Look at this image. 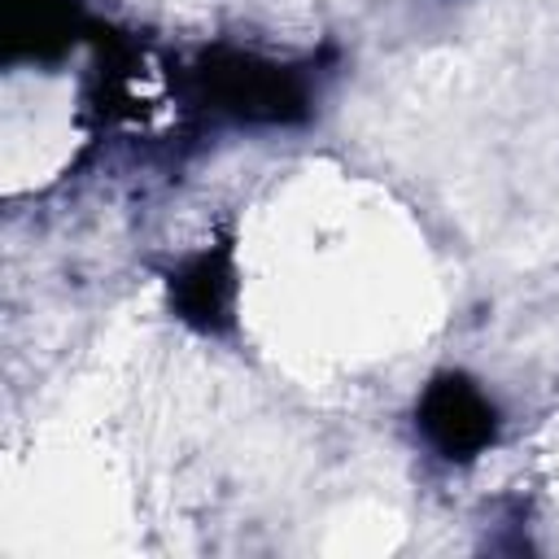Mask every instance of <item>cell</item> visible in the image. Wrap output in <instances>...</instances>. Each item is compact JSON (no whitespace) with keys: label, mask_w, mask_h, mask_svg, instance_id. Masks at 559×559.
Returning a JSON list of instances; mask_svg holds the SVG:
<instances>
[{"label":"cell","mask_w":559,"mask_h":559,"mask_svg":"<svg viewBox=\"0 0 559 559\" xmlns=\"http://www.w3.org/2000/svg\"><path fill=\"white\" fill-rule=\"evenodd\" d=\"M419 428L445 459H472L493 441V406L463 376H437L419 397Z\"/></svg>","instance_id":"6da1fadb"},{"label":"cell","mask_w":559,"mask_h":559,"mask_svg":"<svg viewBox=\"0 0 559 559\" xmlns=\"http://www.w3.org/2000/svg\"><path fill=\"white\" fill-rule=\"evenodd\" d=\"M210 83L223 105L249 118H280L288 105H297V87L275 66H258L249 57H227L210 70Z\"/></svg>","instance_id":"7a4b0ae2"},{"label":"cell","mask_w":559,"mask_h":559,"mask_svg":"<svg viewBox=\"0 0 559 559\" xmlns=\"http://www.w3.org/2000/svg\"><path fill=\"white\" fill-rule=\"evenodd\" d=\"M175 301L183 310V319L201 323V328H214L223 323L227 314V301H231V275H227V262L214 253L188 262L175 280Z\"/></svg>","instance_id":"3957f363"}]
</instances>
